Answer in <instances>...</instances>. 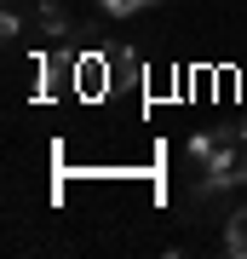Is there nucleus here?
<instances>
[{
  "label": "nucleus",
  "mask_w": 247,
  "mask_h": 259,
  "mask_svg": "<svg viewBox=\"0 0 247 259\" xmlns=\"http://www.w3.org/2000/svg\"><path fill=\"white\" fill-rule=\"evenodd\" d=\"M224 253L230 259H247V207L224 219Z\"/></svg>",
  "instance_id": "1"
},
{
  "label": "nucleus",
  "mask_w": 247,
  "mask_h": 259,
  "mask_svg": "<svg viewBox=\"0 0 247 259\" xmlns=\"http://www.w3.org/2000/svg\"><path fill=\"white\" fill-rule=\"evenodd\" d=\"M75 87H81L86 98H98L104 93V58H81V64H75Z\"/></svg>",
  "instance_id": "2"
},
{
  "label": "nucleus",
  "mask_w": 247,
  "mask_h": 259,
  "mask_svg": "<svg viewBox=\"0 0 247 259\" xmlns=\"http://www.w3.org/2000/svg\"><path fill=\"white\" fill-rule=\"evenodd\" d=\"M40 29H46V35H69V12L58 6V0H46V6H40Z\"/></svg>",
  "instance_id": "3"
},
{
  "label": "nucleus",
  "mask_w": 247,
  "mask_h": 259,
  "mask_svg": "<svg viewBox=\"0 0 247 259\" xmlns=\"http://www.w3.org/2000/svg\"><path fill=\"white\" fill-rule=\"evenodd\" d=\"M98 6L110 12V18H132V12H150L156 0H98Z\"/></svg>",
  "instance_id": "4"
},
{
  "label": "nucleus",
  "mask_w": 247,
  "mask_h": 259,
  "mask_svg": "<svg viewBox=\"0 0 247 259\" xmlns=\"http://www.w3.org/2000/svg\"><path fill=\"white\" fill-rule=\"evenodd\" d=\"M0 35H6V40H18V35H23V18H18L12 6H6V18H0Z\"/></svg>",
  "instance_id": "5"
},
{
  "label": "nucleus",
  "mask_w": 247,
  "mask_h": 259,
  "mask_svg": "<svg viewBox=\"0 0 247 259\" xmlns=\"http://www.w3.org/2000/svg\"><path fill=\"white\" fill-rule=\"evenodd\" d=\"M236 185H247V139L236 144Z\"/></svg>",
  "instance_id": "6"
},
{
  "label": "nucleus",
  "mask_w": 247,
  "mask_h": 259,
  "mask_svg": "<svg viewBox=\"0 0 247 259\" xmlns=\"http://www.w3.org/2000/svg\"><path fill=\"white\" fill-rule=\"evenodd\" d=\"M241 139H247V121H241Z\"/></svg>",
  "instance_id": "7"
}]
</instances>
